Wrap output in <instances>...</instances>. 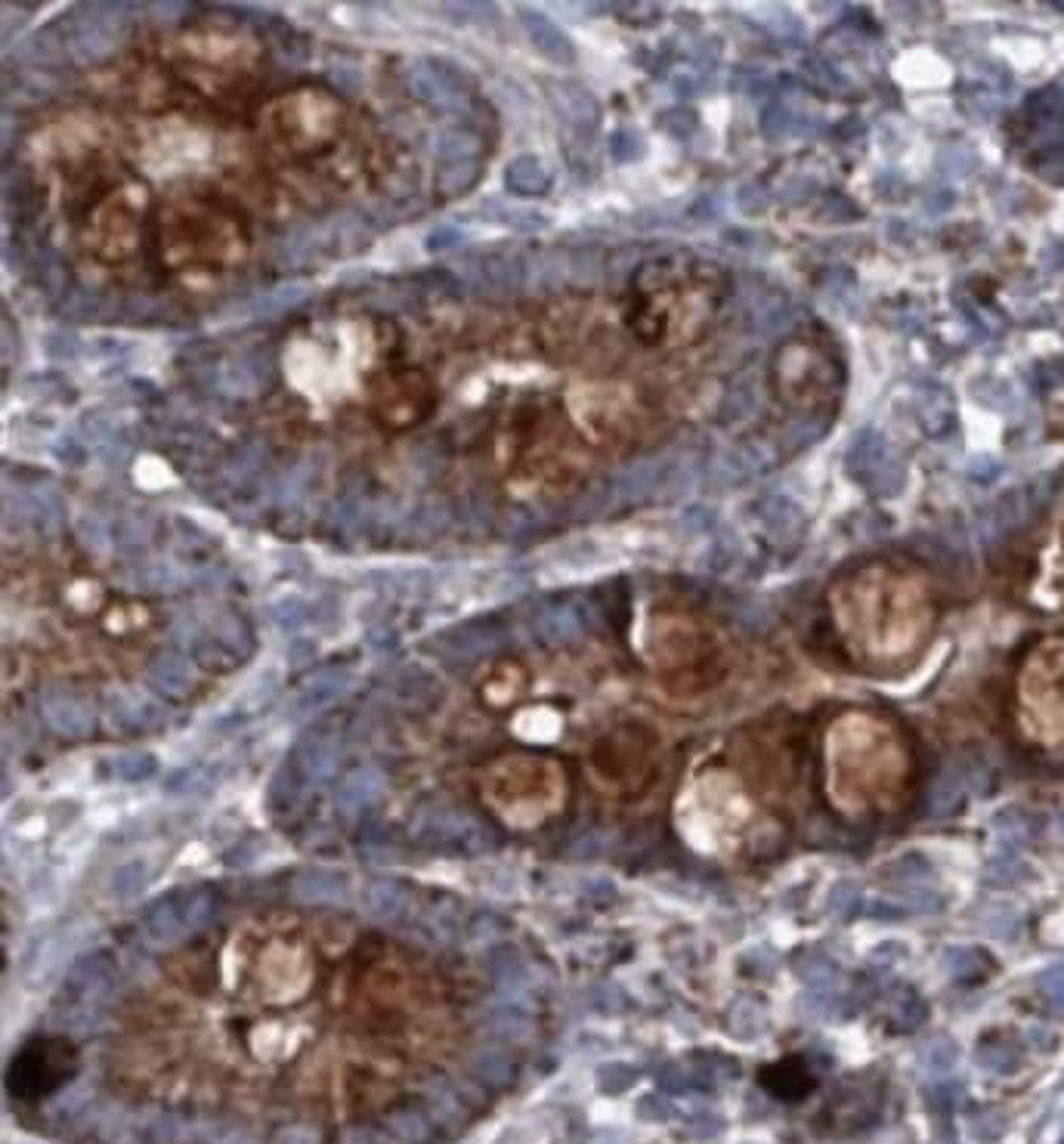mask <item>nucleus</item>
I'll return each mask as SVG.
<instances>
[{"label":"nucleus","mask_w":1064,"mask_h":1144,"mask_svg":"<svg viewBox=\"0 0 1064 1144\" xmlns=\"http://www.w3.org/2000/svg\"><path fill=\"white\" fill-rule=\"evenodd\" d=\"M264 183L329 201L372 183L381 168L375 130L326 84H288L251 118Z\"/></svg>","instance_id":"nucleus-1"},{"label":"nucleus","mask_w":1064,"mask_h":1144,"mask_svg":"<svg viewBox=\"0 0 1064 1144\" xmlns=\"http://www.w3.org/2000/svg\"><path fill=\"white\" fill-rule=\"evenodd\" d=\"M910 745L891 721L873 712H842L823 736V786L848 816L888 813L907 796Z\"/></svg>","instance_id":"nucleus-6"},{"label":"nucleus","mask_w":1064,"mask_h":1144,"mask_svg":"<svg viewBox=\"0 0 1064 1144\" xmlns=\"http://www.w3.org/2000/svg\"><path fill=\"white\" fill-rule=\"evenodd\" d=\"M439 384L421 362L387 353L362 378V409L368 424L400 436L424 427L439 406Z\"/></svg>","instance_id":"nucleus-7"},{"label":"nucleus","mask_w":1064,"mask_h":1144,"mask_svg":"<svg viewBox=\"0 0 1064 1144\" xmlns=\"http://www.w3.org/2000/svg\"><path fill=\"white\" fill-rule=\"evenodd\" d=\"M390 1129L397 1132L403 1141H412V1144H418V1141H424L427 1138V1119H424V1113H418V1110H403V1113H397L390 1119Z\"/></svg>","instance_id":"nucleus-17"},{"label":"nucleus","mask_w":1064,"mask_h":1144,"mask_svg":"<svg viewBox=\"0 0 1064 1144\" xmlns=\"http://www.w3.org/2000/svg\"><path fill=\"white\" fill-rule=\"evenodd\" d=\"M378 792H381V774H378V770L359 767V770H353V774H350V780H346L338 789V804L343 810H359L365 804H372L378 799Z\"/></svg>","instance_id":"nucleus-15"},{"label":"nucleus","mask_w":1064,"mask_h":1144,"mask_svg":"<svg viewBox=\"0 0 1064 1144\" xmlns=\"http://www.w3.org/2000/svg\"><path fill=\"white\" fill-rule=\"evenodd\" d=\"M343 894V878L332 870H307L297 878V897L307 903H341Z\"/></svg>","instance_id":"nucleus-14"},{"label":"nucleus","mask_w":1064,"mask_h":1144,"mask_svg":"<svg viewBox=\"0 0 1064 1144\" xmlns=\"http://www.w3.org/2000/svg\"><path fill=\"white\" fill-rule=\"evenodd\" d=\"M659 659L668 662L678 681H693L697 687H706L719 681L724 671V647L719 635L709 625L697 619H668L659 628L656 638Z\"/></svg>","instance_id":"nucleus-10"},{"label":"nucleus","mask_w":1064,"mask_h":1144,"mask_svg":"<svg viewBox=\"0 0 1064 1144\" xmlns=\"http://www.w3.org/2000/svg\"><path fill=\"white\" fill-rule=\"evenodd\" d=\"M254 254V217L217 183H187L158 198L149 278L187 294L217 291Z\"/></svg>","instance_id":"nucleus-4"},{"label":"nucleus","mask_w":1064,"mask_h":1144,"mask_svg":"<svg viewBox=\"0 0 1064 1144\" xmlns=\"http://www.w3.org/2000/svg\"><path fill=\"white\" fill-rule=\"evenodd\" d=\"M430 1107L436 1110V1116H443V1119H449V1116L458 1113V1102H455V1095H452L449 1089H436V1092H430Z\"/></svg>","instance_id":"nucleus-20"},{"label":"nucleus","mask_w":1064,"mask_h":1144,"mask_svg":"<svg viewBox=\"0 0 1064 1144\" xmlns=\"http://www.w3.org/2000/svg\"><path fill=\"white\" fill-rule=\"evenodd\" d=\"M403 903H406V894L393 881H378L365 894V906L375 919H393L397 913H403Z\"/></svg>","instance_id":"nucleus-16"},{"label":"nucleus","mask_w":1064,"mask_h":1144,"mask_svg":"<svg viewBox=\"0 0 1064 1144\" xmlns=\"http://www.w3.org/2000/svg\"><path fill=\"white\" fill-rule=\"evenodd\" d=\"M343 1144H378V1141L368 1132H350V1135H343Z\"/></svg>","instance_id":"nucleus-22"},{"label":"nucleus","mask_w":1064,"mask_h":1144,"mask_svg":"<svg viewBox=\"0 0 1064 1144\" xmlns=\"http://www.w3.org/2000/svg\"><path fill=\"white\" fill-rule=\"evenodd\" d=\"M774 393L783 406L804 415L826 412L836 406L845 368L842 359L820 338L796 335L774 356Z\"/></svg>","instance_id":"nucleus-8"},{"label":"nucleus","mask_w":1064,"mask_h":1144,"mask_svg":"<svg viewBox=\"0 0 1064 1144\" xmlns=\"http://www.w3.org/2000/svg\"><path fill=\"white\" fill-rule=\"evenodd\" d=\"M727 297V275L700 257H656L644 264L622 297L619 319L644 349L697 343Z\"/></svg>","instance_id":"nucleus-5"},{"label":"nucleus","mask_w":1064,"mask_h":1144,"mask_svg":"<svg viewBox=\"0 0 1064 1144\" xmlns=\"http://www.w3.org/2000/svg\"><path fill=\"white\" fill-rule=\"evenodd\" d=\"M187 934H192V925L187 919L183 900L180 903H161L146 919V938L158 947H168L180 938H187Z\"/></svg>","instance_id":"nucleus-13"},{"label":"nucleus","mask_w":1064,"mask_h":1144,"mask_svg":"<svg viewBox=\"0 0 1064 1144\" xmlns=\"http://www.w3.org/2000/svg\"><path fill=\"white\" fill-rule=\"evenodd\" d=\"M43 715H47L50 727H56L65 736H84L90 730V712L84 709L81 699L68 696V693L47 696V703H43Z\"/></svg>","instance_id":"nucleus-12"},{"label":"nucleus","mask_w":1064,"mask_h":1144,"mask_svg":"<svg viewBox=\"0 0 1064 1144\" xmlns=\"http://www.w3.org/2000/svg\"><path fill=\"white\" fill-rule=\"evenodd\" d=\"M275 1144H316V1138H313V1132H310V1129L291 1126V1129L279 1132V1138H275Z\"/></svg>","instance_id":"nucleus-21"},{"label":"nucleus","mask_w":1064,"mask_h":1144,"mask_svg":"<svg viewBox=\"0 0 1064 1144\" xmlns=\"http://www.w3.org/2000/svg\"><path fill=\"white\" fill-rule=\"evenodd\" d=\"M1018 715L1036 745L1064 758V641L1030 652L1018 678Z\"/></svg>","instance_id":"nucleus-9"},{"label":"nucleus","mask_w":1064,"mask_h":1144,"mask_svg":"<svg viewBox=\"0 0 1064 1144\" xmlns=\"http://www.w3.org/2000/svg\"><path fill=\"white\" fill-rule=\"evenodd\" d=\"M146 1138L152 1144H177L183 1138V1123L171 1113H155L146 1123Z\"/></svg>","instance_id":"nucleus-18"},{"label":"nucleus","mask_w":1064,"mask_h":1144,"mask_svg":"<svg viewBox=\"0 0 1064 1144\" xmlns=\"http://www.w3.org/2000/svg\"><path fill=\"white\" fill-rule=\"evenodd\" d=\"M114 770H118L121 780L136 783V780H146L155 774V761H152V755H124L118 764H114Z\"/></svg>","instance_id":"nucleus-19"},{"label":"nucleus","mask_w":1064,"mask_h":1144,"mask_svg":"<svg viewBox=\"0 0 1064 1144\" xmlns=\"http://www.w3.org/2000/svg\"><path fill=\"white\" fill-rule=\"evenodd\" d=\"M264 43L239 19L204 16L177 29L152 56L140 59L136 84L155 90L149 112L239 114L264 78Z\"/></svg>","instance_id":"nucleus-2"},{"label":"nucleus","mask_w":1064,"mask_h":1144,"mask_svg":"<svg viewBox=\"0 0 1064 1144\" xmlns=\"http://www.w3.org/2000/svg\"><path fill=\"white\" fill-rule=\"evenodd\" d=\"M338 761H341V749L332 736H313L300 745V752H297V770L310 783L329 780L335 774Z\"/></svg>","instance_id":"nucleus-11"},{"label":"nucleus","mask_w":1064,"mask_h":1144,"mask_svg":"<svg viewBox=\"0 0 1064 1144\" xmlns=\"http://www.w3.org/2000/svg\"><path fill=\"white\" fill-rule=\"evenodd\" d=\"M829 619L854 662L870 671H894L925 649L938 606L922 570L907 560L875 557L832 581Z\"/></svg>","instance_id":"nucleus-3"}]
</instances>
